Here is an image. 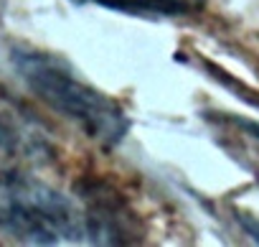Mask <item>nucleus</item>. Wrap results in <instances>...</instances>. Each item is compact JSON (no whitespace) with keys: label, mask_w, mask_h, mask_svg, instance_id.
Returning a JSON list of instances; mask_svg holds the SVG:
<instances>
[{"label":"nucleus","mask_w":259,"mask_h":247,"mask_svg":"<svg viewBox=\"0 0 259 247\" xmlns=\"http://www.w3.org/2000/svg\"><path fill=\"white\" fill-rule=\"evenodd\" d=\"M0 232L28 244H107L89 204L16 168H0Z\"/></svg>","instance_id":"nucleus-1"},{"label":"nucleus","mask_w":259,"mask_h":247,"mask_svg":"<svg viewBox=\"0 0 259 247\" xmlns=\"http://www.w3.org/2000/svg\"><path fill=\"white\" fill-rule=\"evenodd\" d=\"M13 64L23 82L51 110L74 120L102 146H114L124 138L127 117L117 102L79 79L69 66L44 51H13Z\"/></svg>","instance_id":"nucleus-2"},{"label":"nucleus","mask_w":259,"mask_h":247,"mask_svg":"<svg viewBox=\"0 0 259 247\" xmlns=\"http://www.w3.org/2000/svg\"><path fill=\"white\" fill-rule=\"evenodd\" d=\"M54 146L41 120L6 87H0V163H46Z\"/></svg>","instance_id":"nucleus-3"},{"label":"nucleus","mask_w":259,"mask_h":247,"mask_svg":"<svg viewBox=\"0 0 259 247\" xmlns=\"http://www.w3.org/2000/svg\"><path fill=\"white\" fill-rule=\"evenodd\" d=\"M114 11H130V13H153V16H173L193 8L198 0H94Z\"/></svg>","instance_id":"nucleus-4"},{"label":"nucleus","mask_w":259,"mask_h":247,"mask_svg":"<svg viewBox=\"0 0 259 247\" xmlns=\"http://www.w3.org/2000/svg\"><path fill=\"white\" fill-rule=\"evenodd\" d=\"M244 125L251 130V135H254V138H259V125H251V122H244Z\"/></svg>","instance_id":"nucleus-5"}]
</instances>
